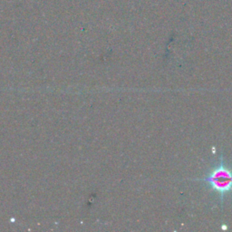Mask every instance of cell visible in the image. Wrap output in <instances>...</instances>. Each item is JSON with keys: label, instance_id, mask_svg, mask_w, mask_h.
Listing matches in <instances>:
<instances>
[{"label": "cell", "instance_id": "obj_1", "mask_svg": "<svg viewBox=\"0 0 232 232\" xmlns=\"http://www.w3.org/2000/svg\"><path fill=\"white\" fill-rule=\"evenodd\" d=\"M193 180L204 183L217 195L219 202L223 204L225 198L232 193V166L225 161L223 155L220 154L218 163L214 165L203 178L194 179Z\"/></svg>", "mask_w": 232, "mask_h": 232}]
</instances>
